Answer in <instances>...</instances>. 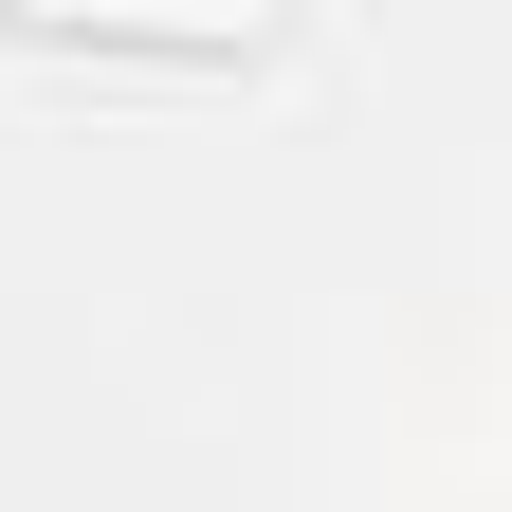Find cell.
I'll use <instances>...</instances> for the list:
<instances>
[{
	"label": "cell",
	"mask_w": 512,
	"mask_h": 512,
	"mask_svg": "<svg viewBox=\"0 0 512 512\" xmlns=\"http://www.w3.org/2000/svg\"><path fill=\"white\" fill-rule=\"evenodd\" d=\"M0 37L19 55H128V74H238V55H275V19H37V0H0Z\"/></svg>",
	"instance_id": "6da1fadb"
}]
</instances>
